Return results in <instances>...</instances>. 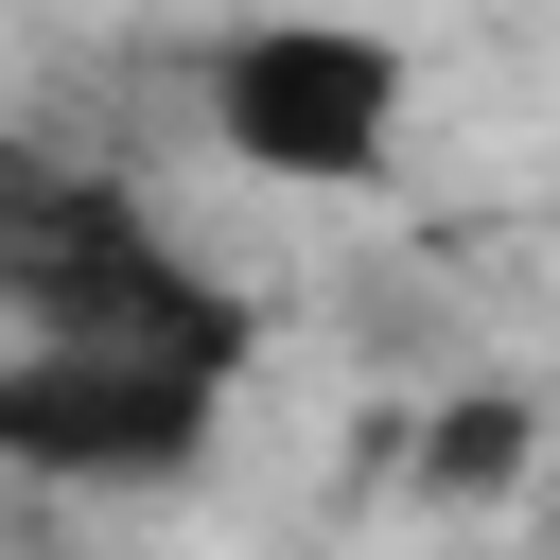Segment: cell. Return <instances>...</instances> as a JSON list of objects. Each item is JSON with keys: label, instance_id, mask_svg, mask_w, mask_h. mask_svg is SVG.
<instances>
[{"label": "cell", "instance_id": "6da1fadb", "mask_svg": "<svg viewBox=\"0 0 560 560\" xmlns=\"http://www.w3.org/2000/svg\"><path fill=\"white\" fill-rule=\"evenodd\" d=\"M0 298H18V350H122V368H192V385L245 368V298L192 280L105 175H35L18 140H0Z\"/></svg>", "mask_w": 560, "mask_h": 560}, {"label": "cell", "instance_id": "7a4b0ae2", "mask_svg": "<svg viewBox=\"0 0 560 560\" xmlns=\"http://www.w3.org/2000/svg\"><path fill=\"white\" fill-rule=\"evenodd\" d=\"M402 35H368V18H245V35H210V70H192V105H210V140L245 158V175H280V192H368L385 158H402Z\"/></svg>", "mask_w": 560, "mask_h": 560}, {"label": "cell", "instance_id": "3957f363", "mask_svg": "<svg viewBox=\"0 0 560 560\" xmlns=\"http://www.w3.org/2000/svg\"><path fill=\"white\" fill-rule=\"evenodd\" d=\"M228 385L192 368H122V350H0V472L35 490H175L210 455Z\"/></svg>", "mask_w": 560, "mask_h": 560}, {"label": "cell", "instance_id": "277c9868", "mask_svg": "<svg viewBox=\"0 0 560 560\" xmlns=\"http://www.w3.org/2000/svg\"><path fill=\"white\" fill-rule=\"evenodd\" d=\"M508 472H525V402H508V385H455V402L420 420V490H438V508H490Z\"/></svg>", "mask_w": 560, "mask_h": 560}]
</instances>
